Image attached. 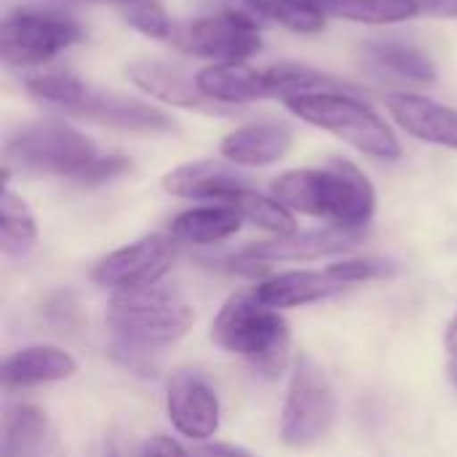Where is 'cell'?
<instances>
[{
  "label": "cell",
  "mask_w": 457,
  "mask_h": 457,
  "mask_svg": "<svg viewBox=\"0 0 457 457\" xmlns=\"http://www.w3.org/2000/svg\"><path fill=\"white\" fill-rule=\"evenodd\" d=\"M361 233L359 230H343V228H324V230H305L292 236H278L270 241H260L246 246L241 254H236L233 262H238V270H257V265L270 262H308L321 260L329 254L348 252L359 246Z\"/></svg>",
  "instance_id": "8fae6325"
},
{
  "label": "cell",
  "mask_w": 457,
  "mask_h": 457,
  "mask_svg": "<svg viewBox=\"0 0 457 457\" xmlns=\"http://www.w3.org/2000/svg\"><path fill=\"white\" fill-rule=\"evenodd\" d=\"M198 88L217 104L225 107H241V104H252L260 99H273V88H270V78L265 67H252L246 62L238 64H209L204 70H198L195 75Z\"/></svg>",
  "instance_id": "e0dca14e"
},
{
  "label": "cell",
  "mask_w": 457,
  "mask_h": 457,
  "mask_svg": "<svg viewBox=\"0 0 457 457\" xmlns=\"http://www.w3.org/2000/svg\"><path fill=\"white\" fill-rule=\"evenodd\" d=\"M104 457H120V455H118L115 450H110V453H107V455H104Z\"/></svg>",
  "instance_id": "836d02e7"
},
{
  "label": "cell",
  "mask_w": 457,
  "mask_h": 457,
  "mask_svg": "<svg viewBox=\"0 0 457 457\" xmlns=\"http://www.w3.org/2000/svg\"><path fill=\"white\" fill-rule=\"evenodd\" d=\"M107 324L115 335L118 353H123V364L137 370L139 356L169 348L187 335L193 308L158 287L115 292L107 308Z\"/></svg>",
  "instance_id": "7a4b0ae2"
},
{
  "label": "cell",
  "mask_w": 457,
  "mask_h": 457,
  "mask_svg": "<svg viewBox=\"0 0 457 457\" xmlns=\"http://www.w3.org/2000/svg\"><path fill=\"white\" fill-rule=\"evenodd\" d=\"M193 457H254L249 455L246 450L236 447V445H222V442H214V445H204L198 447Z\"/></svg>",
  "instance_id": "1f68e13d"
},
{
  "label": "cell",
  "mask_w": 457,
  "mask_h": 457,
  "mask_svg": "<svg viewBox=\"0 0 457 457\" xmlns=\"http://www.w3.org/2000/svg\"><path fill=\"white\" fill-rule=\"evenodd\" d=\"M86 86L88 83H83L78 75H72L67 70H40V72L27 75V80H24V88L35 102L51 104L62 112H70L80 102Z\"/></svg>",
  "instance_id": "484cf974"
},
{
  "label": "cell",
  "mask_w": 457,
  "mask_h": 457,
  "mask_svg": "<svg viewBox=\"0 0 457 457\" xmlns=\"http://www.w3.org/2000/svg\"><path fill=\"white\" fill-rule=\"evenodd\" d=\"M80 40L83 27L75 16L56 8L21 5L3 19L0 54L8 67H40Z\"/></svg>",
  "instance_id": "8992f818"
},
{
  "label": "cell",
  "mask_w": 457,
  "mask_h": 457,
  "mask_svg": "<svg viewBox=\"0 0 457 457\" xmlns=\"http://www.w3.org/2000/svg\"><path fill=\"white\" fill-rule=\"evenodd\" d=\"M48 442V420L35 407H16L5 418L3 457H37Z\"/></svg>",
  "instance_id": "d4e9b609"
},
{
  "label": "cell",
  "mask_w": 457,
  "mask_h": 457,
  "mask_svg": "<svg viewBox=\"0 0 457 457\" xmlns=\"http://www.w3.org/2000/svg\"><path fill=\"white\" fill-rule=\"evenodd\" d=\"M142 457H190L174 439L169 436H153L145 447H142Z\"/></svg>",
  "instance_id": "f546056e"
},
{
  "label": "cell",
  "mask_w": 457,
  "mask_h": 457,
  "mask_svg": "<svg viewBox=\"0 0 457 457\" xmlns=\"http://www.w3.org/2000/svg\"><path fill=\"white\" fill-rule=\"evenodd\" d=\"M230 206H236V209L244 214L246 222L257 225L260 230L273 233L276 238H278V236H292V233H297L295 214H292L281 201H276L273 195H262V193H257L254 187L246 190V193H241Z\"/></svg>",
  "instance_id": "4316f807"
},
{
  "label": "cell",
  "mask_w": 457,
  "mask_h": 457,
  "mask_svg": "<svg viewBox=\"0 0 457 457\" xmlns=\"http://www.w3.org/2000/svg\"><path fill=\"white\" fill-rule=\"evenodd\" d=\"M233 5L244 8L254 19L273 21L300 35L319 32L327 24V16L313 5V0H233Z\"/></svg>",
  "instance_id": "603a6c76"
},
{
  "label": "cell",
  "mask_w": 457,
  "mask_h": 457,
  "mask_svg": "<svg viewBox=\"0 0 457 457\" xmlns=\"http://www.w3.org/2000/svg\"><path fill=\"white\" fill-rule=\"evenodd\" d=\"M386 107L410 137L436 147L457 150V110L412 91L388 94Z\"/></svg>",
  "instance_id": "9a60e30c"
},
{
  "label": "cell",
  "mask_w": 457,
  "mask_h": 457,
  "mask_svg": "<svg viewBox=\"0 0 457 457\" xmlns=\"http://www.w3.org/2000/svg\"><path fill=\"white\" fill-rule=\"evenodd\" d=\"M420 13L436 16V19H457V0H418Z\"/></svg>",
  "instance_id": "4dcf8cb0"
},
{
  "label": "cell",
  "mask_w": 457,
  "mask_h": 457,
  "mask_svg": "<svg viewBox=\"0 0 457 457\" xmlns=\"http://www.w3.org/2000/svg\"><path fill=\"white\" fill-rule=\"evenodd\" d=\"M126 75L142 94H147L150 99H158L163 104L182 107L190 112H201V115H233V112H238L236 107H225V104L212 102L198 88V80L185 75L179 67H171L163 62H134L126 67Z\"/></svg>",
  "instance_id": "7c38bea8"
},
{
  "label": "cell",
  "mask_w": 457,
  "mask_h": 457,
  "mask_svg": "<svg viewBox=\"0 0 457 457\" xmlns=\"http://www.w3.org/2000/svg\"><path fill=\"white\" fill-rule=\"evenodd\" d=\"M284 104L295 118L335 134L364 155L380 161L402 158V142L396 131L386 123V118H380L372 104H367L348 88L308 91L287 99Z\"/></svg>",
  "instance_id": "3957f363"
},
{
  "label": "cell",
  "mask_w": 457,
  "mask_h": 457,
  "mask_svg": "<svg viewBox=\"0 0 457 457\" xmlns=\"http://www.w3.org/2000/svg\"><path fill=\"white\" fill-rule=\"evenodd\" d=\"M37 244V225L29 206L3 185L0 195V249L5 257H27Z\"/></svg>",
  "instance_id": "cb8c5ba5"
},
{
  "label": "cell",
  "mask_w": 457,
  "mask_h": 457,
  "mask_svg": "<svg viewBox=\"0 0 457 457\" xmlns=\"http://www.w3.org/2000/svg\"><path fill=\"white\" fill-rule=\"evenodd\" d=\"M75 372H78V361L56 345H27L8 353L0 364V378L8 391L62 383L70 380Z\"/></svg>",
  "instance_id": "ac0fdd59"
},
{
  "label": "cell",
  "mask_w": 457,
  "mask_h": 457,
  "mask_svg": "<svg viewBox=\"0 0 457 457\" xmlns=\"http://www.w3.org/2000/svg\"><path fill=\"white\" fill-rule=\"evenodd\" d=\"M163 190L177 198H193V201H214V204H233L241 193L252 190V182L233 169V163L220 161H190L177 169H171L161 179Z\"/></svg>",
  "instance_id": "5bb4252c"
},
{
  "label": "cell",
  "mask_w": 457,
  "mask_h": 457,
  "mask_svg": "<svg viewBox=\"0 0 457 457\" xmlns=\"http://www.w3.org/2000/svg\"><path fill=\"white\" fill-rule=\"evenodd\" d=\"M169 43L182 54L209 59L212 64H238L249 62L262 48V35L254 16L228 3L217 13L174 24Z\"/></svg>",
  "instance_id": "52a82bcc"
},
{
  "label": "cell",
  "mask_w": 457,
  "mask_h": 457,
  "mask_svg": "<svg viewBox=\"0 0 457 457\" xmlns=\"http://www.w3.org/2000/svg\"><path fill=\"white\" fill-rule=\"evenodd\" d=\"M174 262V244L166 236H145L102 257L94 268V281L112 292L158 287Z\"/></svg>",
  "instance_id": "9c48e42d"
},
{
  "label": "cell",
  "mask_w": 457,
  "mask_h": 457,
  "mask_svg": "<svg viewBox=\"0 0 457 457\" xmlns=\"http://www.w3.org/2000/svg\"><path fill=\"white\" fill-rule=\"evenodd\" d=\"M445 348H447V353H450V356L457 361V313L453 316V321L447 324V332H445Z\"/></svg>",
  "instance_id": "d6a6232c"
},
{
  "label": "cell",
  "mask_w": 457,
  "mask_h": 457,
  "mask_svg": "<svg viewBox=\"0 0 457 457\" xmlns=\"http://www.w3.org/2000/svg\"><path fill=\"white\" fill-rule=\"evenodd\" d=\"M244 225V214L230 204H212V206H195L171 220V238L182 244L209 246L228 241L236 236Z\"/></svg>",
  "instance_id": "ffe728a7"
},
{
  "label": "cell",
  "mask_w": 457,
  "mask_h": 457,
  "mask_svg": "<svg viewBox=\"0 0 457 457\" xmlns=\"http://www.w3.org/2000/svg\"><path fill=\"white\" fill-rule=\"evenodd\" d=\"M345 287L348 284L335 278L329 270H324V273H319V270H287V273H278V276L262 281L252 292L262 305H268L273 311H284V308H300V305L321 303L327 297L345 292Z\"/></svg>",
  "instance_id": "d6986e66"
},
{
  "label": "cell",
  "mask_w": 457,
  "mask_h": 457,
  "mask_svg": "<svg viewBox=\"0 0 457 457\" xmlns=\"http://www.w3.org/2000/svg\"><path fill=\"white\" fill-rule=\"evenodd\" d=\"M367 56L370 62L383 70V72H391L402 80H412V83H434L439 78V70L434 64V59L412 46V43H402V40H372L367 46Z\"/></svg>",
  "instance_id": "7402d4cb"
},
{
  "label": "cell",
  "mask_w": 457,
  "mask_h": 457,
  "mask_svg": "<svg viewBox=\"0 0 457 457\" xmlns=\"http://www.w3.org/2000/svg\"><path fill=\"white\" fill-rule=\"evenodd\" d=\"M337 402L324 370L303 356L292 372L289 391L281 410V439L287 447L308 450L319 445L335 423Z\"/></svg>",
  "instance_id": "ba28073f"
},
{
  "label": "cell",
  "mask_w": 457,
  "mask_h": 457,
  "mask_svg": "<svg viewBox=\"0 0 457 457\" xmlns=\"http://www.w3.org/2000/svg\"><path fill=\"white\" fill-rule=\"evenodd\" d=\"M295 134L287 123L278 120H260L233 129L220 142V155L233 166L260 169L278 163L292 150Z\"/></svg>",
  "instance_id": "2e32d148"
},
{
  "label": "cell",
  "mask_w": 457,
  "mask_h": 457,
  "mask_svg": "<svg viewBox=\"0 0 457 457\" xmlns=\"http://www.w3.org/2000/svg\"><path fill=\"white\" fill-rule=\"evenodd\" d=\"M335 278H340L343 284H359V281H372V278H380V276H388L394 268L383 260H345V262H337L332 268H327Z\"/></svg>",
  "instance_id": "f1b7e54d"
},
{
  "label": "cell",
  "mask_w": 457,
  "mask_h": 457,
  "mask_svg": "<svg viewBox=\"0 0 457 457\" xmlns=\"http://www.w3.org/2000/svg\"><path fill=\"white\" fill-rule=\"evenodd\" d=\"M313 5L324 16L345 19L353 24H370V27L402 24L420 16L418 0H313Z\"/></svg>",
  "instance_id": "44dd1931"
},
{
  "label": "cell",
  "mask_w": 457,
  "mask_h": 457,
  "mask_svg": "<svg viewBox=\"0 0 457 457\" xmlns=\"http://www.w3.org/2000/svg\"><path fill=\"white\" fill-rule=\"evenodd\" d=\"M5 169L35 177H59L80 187L102 158L96 142L62 120H37L16 129L5 139Z\"/></svg>",
  "instance_id": "277c9868"
},
{
  "label": "cell",
  "mask_w": 457,
  "mask_h": 457,
  "mask_svg": "<svg viewBox=\"0 0 457 457\" xmlns=\"http://www.w3.org/2000/svg\"><path fill=\"white\" fill-rule=\"evenodd\" d=\"M123 19L129 27L142 32L145 37L169 40L174 32V21L169 19V11L158 0H134L123 5Z\"/></svg>",
  "instance_id": "83f0119b"
},
{
  "label": "cell",
  "mask_w": 457,
  "mask_h": 457,
  "mask_svg": "<svg viewBox=\"0 0 457 457\" xmlns=\"http://www.w3.org/2000/svg\"><path fill=\"white\" fill-rule=\"evenodd\" d=\"M166 412L171 426L195 442L212 439L220 428V399L193 372H177L166 391Z\"/></svg>",
  "instance_id": "4fadbf2b"
},
{
  "label": "cell",
  "mask_w": 457,
  "mask_h": 457,
  "mask_svg": "<svg viewBox=\"0 0 457 457\" xmlns=\"http://www.w3.org/2000/svg\"><path fill=\"white\" fill-rule=\"evenodd\" d=\"M270 195L289 212L327 220L332 228L343 230L364 228L378 209L375 185L351 161H335L332 166L321 169L287 171L273 179Z\"/></svg>",
  "instance_id": "6da1fadb"
},
{
  "label": "cell",
  "mask_w": 457,
  "mask_h": 457,
  "mask_svg": "<svg viewBox=\"0 0 457 457\" xmlns=\"http://www.w3.org/2000/svg\"><path fill=\"white\" fill-rule=\"evenodd\" d=\"M67 115L99 126H110L118 131H134V134H169L177 126L161 107L145 99L94 88V86H86L80 102Z\"/></svg>",
  "instance_id": "30bf717a"
},
{
  "label": "cell",
  "mask_w": 457,
  "mask_h": 457,
  "mask_svg": "<svg viewBox=\"0 0 457 457\" xmlns=\"http://www.w3.org/2000/svg\"><path fill=\"white\" fill-rule=\"evenodd\" d=\"M212 337L228 353L249 359L257 370L276 375L287 361L289 324L278 311L262 305L254 292H241L220 308Z\"/></svg>",
  "instance_id": "5b68a950"
}]
</instances>
